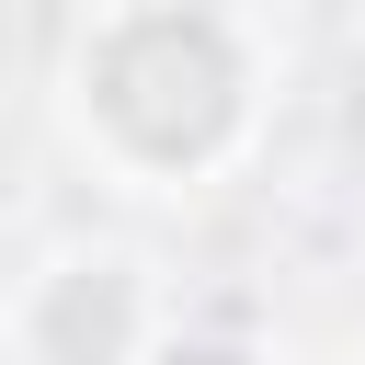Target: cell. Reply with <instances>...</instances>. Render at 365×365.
Masks as SVG:
<instances>
[{"label":"cell","instance_id":"1","mask_svg":"<svg viewBox=\"0 0 365 365\" xmlns=\"http://www.w3.org/2000/svg\"><path fill=\"white\" fill-rule=\"evenodd\" d=\"M57 137L137 205L217 194L274 125V57L240 0H91L57 46Z\"/></svg>","mask_w":365,"mask_h":365},{"label":"cell","instance_id":"2","mask_svg":"<svg viewBox=\"0 0 365 365\" xmlns=\"http://www.w3.org/2000/svg\"><path fill=\"white\" fill-rule=\"evenodd\" d=\"M160 319H171V285L137 240H57L0 308L11 365H137Z\"/></svg>","mask_w":365,"mask_h":365},{"label":"cell","instance_id":"3","mask_svg":"<svg viewBox=\"0 0 365 365\" xmlns=\"http://www.w3.org/2000/svg\"><path fill=\"white\" fill-rule=\"evenodd\" d=\"M137 365H285V354H274L262 331H228V319H182V308H171Z\"/></svg>","mask_w":365,"mask_h":365}]
</instances>
